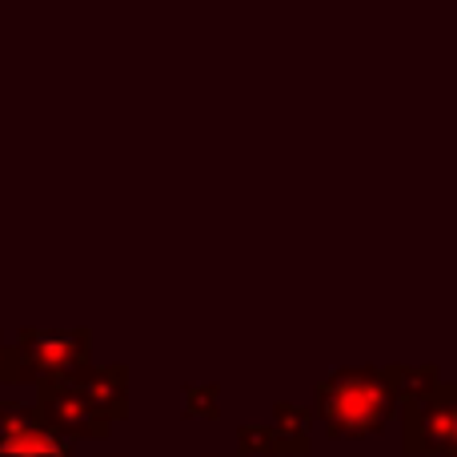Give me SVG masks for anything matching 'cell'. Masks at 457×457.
<instances>
[{
    "label": "cell",
    "instance_id": "6da1fadb",
    "mask_svg": "<svg viewBox=\"0 0 457 457\" xmlns=\"http://www.w3.org/2000/svg\"><path fill=\"white\" fill-rule=\"evenodd\" d=\"M0 457H64V450L45 434H16L0 445Z\"/></svg>",
    "mask_w": 457,
    "mask_h": 457
}]
</instances>
